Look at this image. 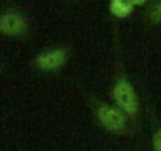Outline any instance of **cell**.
<instances>
[{"label": "cell", "instance_id": "1", "mask_svg": "<svg viewBox=\"0 0 161 151\" xmlns=\"http://www.w3.org/2000/svg\"><path fill=\"white\" fill-rule=\"evenodd\" d=\"M114 98L117 101V104L120 106V109L134 117L136 112H137V98L134 95V90L133 87L130 85V82H126L125 79H120L114 88Z\"/></svg>", "mask_w": 161, "mask_h": 151}, {"label": "cell", "instance_id": "2", "mask_svg": "<svg viewBox=\"0 0 161 151\" xmlns=\"http://www.w3.org/2000/svg\"><path fill=\"white\" fill-rule=\"evenodd\" d=\"M98 118L101 124L112 131V132H122L126 128V117L122 110L111 107V106H101L98 110Z\"/></svg>", "mask_w": 161, "mask_h": 151}, {"label": "cell", "instance_id": "3", "mask_svg": "<svg viewBox=\"0 0 161 151\" xmlns=\"http://www.w3.org/2000/svg\"><path fill=\"white\" fill-rule=\"evenodd\" d=\"M27 29V22L22 16L14 13H7L0 18V32L5 35H22Z\"/></svg>", "mask_w": 161, "mask_h": 151}, {"label": "cell", "instance_id": "4", "mask_svg": "<svg viewBox=\"0 0 161 151\" xmlns=\"http://www.w3.org/2000/svg\"><path fill=\"white\" fill-rule=\"evenodd\" d=\"M66 60V55L62 49H55V50H47V52H43L36 57V63L40 68L43 69H57L60 68Z\"/></svg>", "mask_w": 161, "mask_h": 151}, {"label": "cell", "instance_id": "5", "mask_svg": "<svg viewBox=\"0 0 161 151\" xmlns=\"http://www.w3.org/2000/svg\"><path fill=\"white\" fill-rule=\"evenodd\" d=\"M111 11L115 14V16H119V18H126L130 13H131V10H133V7H134V3L131 2V0H111Z\"/></svg>", "mask_w": 161, "mask_h": 151}, {"label": "cell", "instance_id": "6", "mask_svg": "<svg viewBox=\"0 0 161 151\" xmlns=\"http://www.w3.org/2000/svg\"><path fill=\"white\" fill-rule=\"evenodd\" d=\"M150 19L153 22H161V0L159 2H156L152 8H150Z\"/></svg>", "mask_w": 161, "mask_h": 151}, {"label": "cell", "instance_id": "7", "mask_svg": "<svg viewBox=\"0 0 161 151\" xmlns=\"http://www.w3.org/2000/svg\"><path fill=\"white\" fill-rule=\"evenodd\" d=\"M153 151H161V129H158L153 135Z\"/></svg>", "mask_w": 161, "mask_h": 151}, {"label": "cell", "instance_id": "8", "mask_svg": "<svg viewBox=\"0 0 161 151\" xmlns=\"http://www.w3.org/2000/svg\"><path fill=\"white\" fill-rule=\"evenodd\" d=\"M131 2H133L134 5H144V3H145V0H131Z\"/></svg>", "mask_w": 161, "mask_h": 151}]
</instances>
